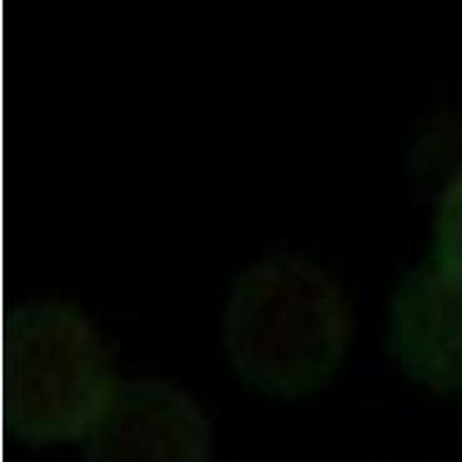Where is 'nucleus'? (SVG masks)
<instances>
[{
  "label": "nucleus",
  "mask_w": 462,
  "mask_h": 462,
  "mask_svg": "<svg viewBox=\"0 0 462 462\" xmlns=\"http://www.w3.org/2000/svg\"><path fill=\"white\" fill-rule=\"evenodd\" d=\"M355 335L345 289L301 254L259 259L234 282L221 317L231 367L254 387L300 397L342 367Z\"/></svg>",
  "instance_id": "f257e3e1"
},
{
  "label": "nucleus",
  "mask_w": 462,
  "mask_h": 462,
  "mask_svg": "<svg viewBox=\"0 0 462 462\" xmlns=\"http://www.w3.org/2000/svg\"><path fill=\"white\" fill-rule=\"evenodd\" d=\"M104 335L69 301L35 300L15 307L0 335V415L31 445L88 435L116 384Z\"/></svg>",
  "instance_id": "f03ea898"
},
{
  "label": "nucleus",
  "mask_w": 462,
  "mask_h": 462,
  "mask_svg": "<svg viewBox=\"0 0 462 462\" xmlns=\"http://www.w3.org/2000/svg\"><path fill=\"white\" fill-rule=\"evenodd\" d=\"M86 462H214L204 407L173 382L131 377L116 384L83 438Z\"/></svg>",
  "instance_id": "7ed1b4c3"
},
{
  "label": "nucleus",
  "mask_w": 462,
  "mask_h": 462,
  "mask_svg": "<svg viewBox=\"0 0 462 462\" xmlns=\"http://www.w3.org/2000/svg\"><path fill=\"white\" fill-rule=\"evenodd\" d=\"M397 359L430 387H462V277L439 264L410 279L390 324Z\"/></svg>",
  "instance_id": "20e7f679"
},
{
  "label": "nucleus",
  "mask_w": 462,
  "mask_h": 462,
  "mask_svg": "<svg viewBox=\"0 0 462 462\" xmlns=\"http://www.w3.org/2000/svg\"><path fill=\"white\" fill-rule=\"evenodd\" d=\"M439 264L462 277V169L445 189L438 208Z\"/></svg>",
  "instance_id": "39448f33"
}]
</instances>
